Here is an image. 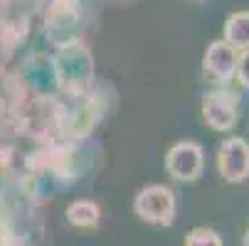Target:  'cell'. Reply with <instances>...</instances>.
I'll use <instances>...</instances> for the list:
<instances>
[{
  "mask_svg": "<svg viewBox=\"0 0 249 246\" xmlns=\"http://www.w3.org/2000/svg\"><path fill=\"white\" fill-rule=\"evenodd\" d=\"M202 118L212 131L227 133L237 126L239 118V94L234 89L220 86L202 96Z\"/></svg>",
  "mask_w": 249,
  "mask_h": 246,
  "instance_id": "6da1fadb",
  "label": "cell"
},
{
  "mask_svg": "<svg viewBox=\"0 0 249 246\" xmlns=\"http://www.w3.org/2000/svg\"><path fill=\"white\" fill-rule=\"evenodd\" d=\"M136 214L156 227H168L175 217V195L165 185H151L136 195Z\"/></svg>",
  "mask_w": 249,
  "mask_h": 246,
  "instance_id": "7a4b0ae2",
  "label": "cell"
},
{
  "mask_svg": "<svg viewBox=\"0 0 249 246\" xmlns=\"http://www.w3.org/2000/svg\"><path fill=\"white\" fill-rule=\"evenodd\" d=\"M217 170L222 180L239 185L249 178V143L244 138H225L217 148Z\"/></svg>",
  "mask_w": 249,
  "mask_h": 246,
  "instance_id": "3957f363",
  "label": "cell"
},
{
  "mask_svg": "<svg viewBox=\"0 0 249 246\" xmlns=\"http://www.w3.org/2000/svg\"><path fill=\"white\" fill-rule=\"evenodd\" d=\"M202 148L197 143H175L170 150H168V158H165V167L170 172V178L180 180V182H193L200 178L202 172Z\"/></svg>",
  "mask_w": 249,
  "mask_h": 246,
  "instance_id": "277c9868",
  "label": "cell"
},
{
  "mask_svg": "<svg viewBox=\"0 0 249 246\" xmlns=\"http://www.w3.org/2000/svg\"><path fill=\"white\" fill-rule=\"evenodd\" d=\"M237 59H239V52L234 47H230L225 40H217L207 47L202 69H205V74L212 77V82L230 84L237 74Z\"/></svg>",
  "mask_w": 249,
  "mask_h": 246,
  "instance_id": "5b68a950",
  "label": "cell"
},
{
  "mask_svg": "<svg viewBox=\"0 0 249 246\" xmlns=\"http://www.w3.org/2000/svg\"><path fill=\"white\" fill-rule=\"evenodd\" d=\"M225 42L237 52L249 49V10H237L225 22Z\"/></svg>",
  "mask_w": 249,
  "mask_h": 246,
  "instance_id": "8992f818",
  "label": "cell"
},
{
  "mask_svg": "<svg viewBox=\"0 0 249 246\" xmlns=\"http://www.w3.org/2000/svg\"><path fill=\"white\" fill-rule=\"evenodd\" d=\"M99 207L94 202H87V199H79L74 202L72 207L67 209V219L72 227H79V229H89V227H96L99 224Z\"/></svg>",
  "mask_w": 249,
  "mask_h": 246,
  "instance_id": "52a82bcc",
  "label": "cell"
},
{
  "mask_svg": "<svg viewBox=\"0 0 249 246\" xmlns=\"http://www.w3.org/2000/svg\"><path fill=\"white\" fill-rule=\"evenodd\" d=\"M185 246H222V239L215 229L210 227H197L188 234L185 239Z\"/></svg>",
  "mask_w": 249,
  "mask_h": 246,
  "instance_id": "ba28073f",
  "label": "cell"
},
{
  "mask_svg": "<svg viewBox=\"0 0 249 246\" xmlns=\"http://www.w3.org/2000/svg\"><path fill=\"white\" fill-rule=\"evenodd\" d=\"M234 79L239 82V86L249 89V49L239 52V59H237V74Z\"/></svg>",
  "mask_w": 249,
  "mask_h": 246,
  "instance_id": "9c48e42d",
  "label": "cell"
},
{
  "mask_svg": "<svg viewBox=\"0 0 249 246\" xmlns=\"http://www.w3.org/2000/svg\"><path fill=\"white\" fill-rule=\"evenodd\" d=\"M244 246H249V229H247V234H244Z\"/></svg>",
  "mask_w": 249,
  "mask_h": 246,
  "instance_id": "30bf717a",
  "label": "cell"
}]
</instances>
